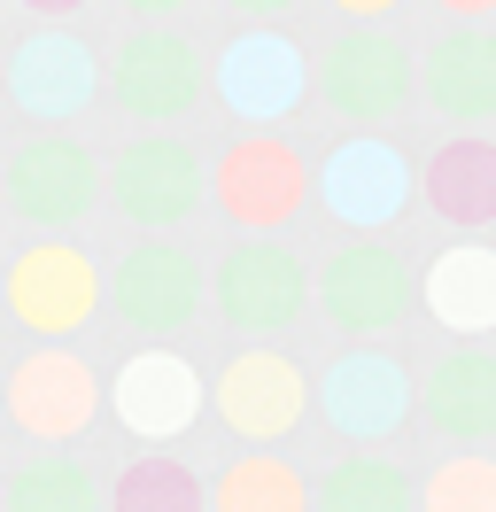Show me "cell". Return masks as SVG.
<instances>
[{
  "label": "cell",
  "mask_w": 496,
  "mask_h": 512,
  "mask_svg": "<svg viewBox=\"0 0 496 512\" xmlns=\"http://www.w3.org/2000/svg\"><path fill=\"white\" fill-rule=\"evenodd\" d=\"M403 94H411V63H403V47H396V39L349 32L334 55H326V101H334L341 117L372 125V117H388Z\"/></svg>",
  "instance_id": "obj_1"
},
{
  "label": "cell",
  "mask_w": 496,
  "mask_h": 512,
  "mask_svg": "<svg viewBox=\"0 0 496 512\" xmlns=\"http://www.w3.org/2000/svg\"><path fill=\"white\" fill-rule=\"evenodd\" d=\"M427 94L450 125H489L496 117V32L458 24V32L434 39L427 55Z\"/></svg>",
  "instance_id": "obj_2"
},
{
  "label": "cell",
  "mask_w": 496,
  "mask_h": 512,
  "mask_svg": "<svg viewBox=\"0 0 496 512\" xmlns=\"http://www.w3.org/2000/svg\"><path fill=\"white\" fill-rule=\"evenodd\" d=\"M411 194V163L388 148V140H349L334 163H326V210L349 225H388Z\"/></svg>",
  "instance_id": "obj_3"
},
{
  "label": "cell",
  "mask_w": 496,
  "mask_h": 512,
  "mask_svg": "<svg viewBox=\"0 0 496 512\" xmlns=\"http://www.w3.org/2000/svg\"><path fill=\"white\" fill-rule=\"evenodd\" d=\"M318 295H326V311H334L341 326H396L403 303H411V272H403L388 249H341L334 264H326Z\"/></svg>",
  "instance_id": "obj_4"
},
{
  "label": "cell",
  "mask_w": 496,
  "mask_h": 512,
  "mask_svg": "<svg viewBox=\"0 0 496 512\" xmlns=\"http://www.w3.org/2000/svg\"><path fill=\"white\" fill-rule=\"evenodd\" d=\"M427 412L450 443H481L496 435V357L489 350H450L427 381Z\"/></svg>",
  "instance_id": "obj_5"
},
{
  "label": "cell",
  "mask_w": 496,
  "mask_h": 512,
  "mask_svg": "<svg viewBox=\"0 0 496 512\" xmlns=\"http://www.w3.org/2000/svg\"><path fill=\"white\" fill-rule=\"evenodd\" d=\"M427 311L434 326H450V334H489L496 326V249H450L434 256L427 272Z\"/></svg>",
  "instance_id": "obj_6"
},
{
  "label": "cell",
  "mask_w": 496,
  "mask_h": 512,
  "mask_svg": "<svg viewBox=\"0 0 496 512\" xmlns=\"http://www.w3.org/2000/svg\"><path fill=\"white\" fill-rule=\"evenodd\" d=\"M403 365H388V357H349V365H334V381H326V412L341 419V435H357V443H372V435H388L403 419Z\"/></svg>",
  "instance_id": "obj_7"
},
{
  "label": "cell",
  "mask_w": 496,
  "mask_h": 512,
  "mask_svg": "<svg viewBox=\"0 0 496 512\" xmlns=\"http://www.w3.org/2000/svg\"><path fill=\"white\" fill-rule=\"evenodd\" d=\"M8 194H16V210L24 218H78L93 194V171L78 148H62V140H39V148H24L16 156V171H8Z\"/></svg>",
  "instance_id": "obj_8"
},
{
  "label": "cell",
  "mask_w": 496,
  "mask_h": 512,
  "mask_svg": "<svg viewBox=\"0 0 496 512\" xmlns=\"http://www.w3.org/2000/svg\"><path fill=\"white\" fill-rule=\"evenodd\" d=\"M225 311L248 326H279V319H295V303H303V264L295 256H279V249H241L233 264H225Z\"/></svg>",
  "instance_id": "obj_9"
},
{
  "label": "cell",
  "mask_w": 496,
  "mask_h": 512,
  "mask_svg": "<svg viewBox=\"0 0 496 512\" xmlns=\"http://www.w3.org/2000/svg\"><path fill=\"white\" fill-rule=\"evenodd\" d=\"M427 187H434V210H442V218L489 225L496 218V148L489 140H450V148L434 156Z\"/></svg>",
  "instance_id": "obj_10"
},
{
  "label": "cell",
  "mask_w": 496,
  "mask_h": 512,
  "mask_svg": "<svg viewBox=\"0 0 496 512\" xmlns=\"http://www.w3.org/2000/svg\"><path fill=\"white\" fill-rule=\"evenodd\" d=\"M117 86L132 109H148V117H171V109H186V94H194V55H186L179 39H132L117 63Z\"/></svg>",
  "instance_id": "obj_11"
},
{
  "label": "cell",
  "mask_w": 496,
  "mask_h": 512,
  "mask_svg": "<svg viewBox=\"0 0 496 512\" xmlns=\"http://www.w3.org/2000/svg\"><path fill=\"white\" fill-rule=\"evenodd\" d=\"M117 187H124V210H132V218H148V225L186 218V202H194V163L155 140V148H140V156L117 171Z\"/></svg>",
  "instance_id": "obj_12"
},
{
  "label": "cell",
  "mask_w": 496,
  "mask_h": 512,
  "mask_svg": "<svg viewBox=\"0 0 496 512\" xmlns=\"http://www.w3.org/2000/svg\"><path fill=\"white\" fill-rule=\"evenodd\" d=\"M225 86H233V101L248 117H272V109H287L303 94V70H295V55L279 39H248V47H233V78Z\"/></svg>",
  "instance_id": "obj_13"
},
{
  "label": "cell",
  "mask_w": 496,
  "mask_h": 512,
  "mask_svg": "<svg viewBox=\"0 0 496 512\" xmlns=\"http://www.w3.org/2000/svg\"><path fill=\"white\" fill-rule=\"evenodd\" d=\"M318 512H411V481L388 458H341L318 481Z\"/></svg>",
  "instance_id": "obj_14"
},
{
  "label": "cell",
  "mask_w": 496,
  "mask_h": 512,
  "mask_svg": "<svg viewBox=\"0 0 496 512\" xmlns=\"http://www.w3.org/2000/svg\"><path fill=\"white\" fill-rule=\"evenodd\" d=\"M186 295H194V272H186V256L148 249V256H132V264H124V311H132V319L171 326V319H186Z\"/></svg>",
  "instance_id": "obj_15"
},
{
  "label": "cell",
  "mask_w": 496,
  "mask_h": 512,
  "mask_svg": "<svg viewBox=\"0 0 496 512\" xmlns=\"http://www.w3.org/2000/svg\"><path fill=\"white\" fill-rule=\"evenodd\" d=\"M295 404H303V388H295V373H287V365H272V357H256V365H241V373H233V419H241V427H256V435L287 427V419H295Z\"/></svg>",
  "instance_id": "obj_16"
},
{
  "label": "cell",
  "mask_w": 496,
  "mask_h": 512,
  "mask_svg": "<svg viewBox=\"0 0 496 512\" xmlns=\"http://www.w3.org/2000/svg\"><path fill=\"white\" fill-rule=\"evenodd\" d=\"M8 512H93V474L62 466V458H39L8 481Z\"/></svg>",
  "instance_id": "obj_17"
},
{
  "label": "cell",
  "mask_w": 496,
  "mask_h": 512,
  "mask_svg": "<svg viewBox=\"0 0 496 512\" xmlns=\"http://www.w3.org/2000/svg\"><path fill=\"white\" fill-rule=\"evenodd\" d=\"M16 94L39 101V109H55V101H78L86 94V55L70 47V39H39L24 55V78H16Z\"/></svg>",
  "instance_id": "obj_18"
},
{
  "label": "cell",
  "mask_w": 496,
  "mask_h": 512,
  "mask_svg": "<svg viewBox=\"0 0 496 512\" xmlns=\"http://www.w3.org/2000/svg\"><path fill=\"white\" fill-rule=\"evenodd\" d=\"M427 512H496V466L489 458H450L427 481Z\"/></svg>",
  "instance_id": "obj_19"
},
{
  "label": "cell",
  "mask_w": 496,
  "mask_h": 512,
  "mask_svg": "<svg viewBox=\"0 0 496 512\" xmlns=\"http://www.w3.org/2000/svg\"><path fill=\"white\" fill-rule=\"evenodd\" d=\"M233 512H295V481L272 474V466H256V474L233 481Z\"/></svg>",
  "instance_id": "obj_20"
},
{
  "label": "cell",
  "mask_w": 496,
  "mask_h": 512,
  "mask_svg": "<svg viewBox=\"0 0 496 512\" xmlns=\"http://www.w3.org/2000/svg\"><path fill=\"white\" fill-rule=\"evenodd\" d=\"M442 8H458V16H465V24H473V16H489V8H496V0H442Z\"/></svg>",
  "instance_id": "obj_21"
},
{
  "label": "cell",
  "mask_w": 496,
  "mask_h": 512,
  "mask_svg": "<svg viewBox=\"0 0 496 512\" xmlns=\"http://www.w3.org/2000/svg\"><path fill=\"white\" fill-rule=\"evenodd\" d=\"M349 16H380V8H396V0H341Z\"/></svg>",
  "instance_id": "obj_22"
},
{
  "label": "cell",
  "mask_w": 496,
  "mask_h": 512,
  "mask_svg": "<svg viewBox=\"0 0 496 512\" xmlns=\"http://www.w3.org/2000/svg\"><path fill=\"white\" fill-rule=\"evenodd\" d=\"M241 8H279V0H241Z\"/></svg>",
  "instance_id": "obj_23"
},
{
  "label": "cell",
  "mask_w": 496,
  "mask_h": 512,
  "mask_svg": "<svg viewBox=\"0 0 496 512\" xmlns=\"http://www.w3.org/2000/svg\"><path fill=\"white\" fill-rule=\"evenodd\" d=\"M140 8H171V0H140Z\"/></svg>",
  "instance_id": "obj_24"
}]
</instances>
